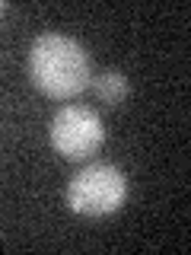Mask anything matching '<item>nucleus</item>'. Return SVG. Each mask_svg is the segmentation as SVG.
Returning <instances> with one entry per match:
<instances>
[{
	"label": "nucleus",
	"instance_id": "f257e3e1",
	"mask_svg": "<svg viewBox=\"0 0 191 255\" xmlns=\"http://www.w3.org/2000/svg\"><path fill=\"white\" fill-rule=\"evenodd\" d=\"M29 77L51 99H74L90 86V54L77 38L45 32L29 48Z\"/></svg>",
	"mask_w": 191,
	"mask_h": 255
},
{
	"label": "nucleus",
	"instance_id": "f03ea898",
	"mask_svg": "<svg viewBox=\"0 0 191 255\" xmlns=\"http://www.w3.org/2000/svg\"><path fill=\"white\" fill-rule=\"evenodd\" d=\"M127 198V179L111 163H93L80 169L67 185V204L86 217L115 214Z\"/></svg>",
	"mask_w": 191,
	"mask_h": 255
},
{
	"label": "nucleus",
	"instance_id": "7ed1b4c3",
	"mask_svg": "<svg viewBox=\"0 0 191 255\" xmlns=\"http://www.w3.org/2000/svg\"><path fill=\"white\" fill-rule=\"evenodd\" d=\"M51 147L67 159H83L96 153L105 140V125L90 106H64L51 118Z\"/></svg>",
	"mask_w": 191,
	"mask_h": 255
},
{
	"label": "nucleus",
	"instance_id": "20e7f679",
	"mask_svg": "<svg viewBox=\"0 0 191 255\" xmlns=\"http://www.w3.org/2000/svg\"><path fill=\"white\" fill-rule=\"evenodd\" d=\"M96 93H99V99L108 102V106H121L127 96H131V83H127V77L121 70H102V74L96 77Z\"/></svg>",
	"mask_w": 191,
	"mask_h": 255
},
{
	"label": "nucleus",
	"instance_id": "39448f33",
	"mask_svg": "<svg viewBox=\"0 0 191 255\" xmlns=\"http://www.w3.org/2000/svg\"><path fill=\"white\" fill-rule=\"evenodd\" d=\"M0 16H3V3H0Z\"/></svg>",
	"mask_w": 191,
	"mask_h": 255
}]
</instances>
